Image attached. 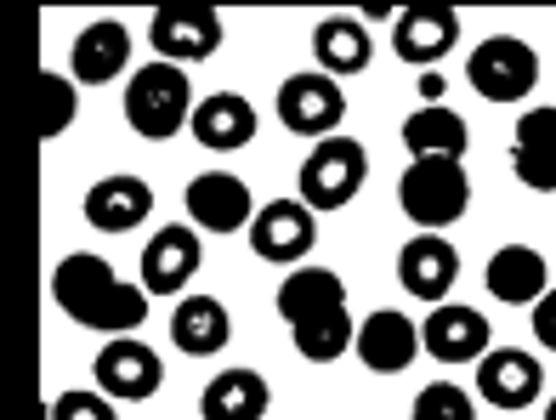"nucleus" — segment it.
Segmentation results:
<instances>
[{
    "label": "nucleus",
    "mask_w": 556,
    "mask_h": 420,
    "mask_svg": "<svg viewBox=\"0 0 556 420\" xmlns=\"http://www.w3.org/2000/svg\"><path fill=\"white\" fill-rule=\"evenodd\" d=\"M278 318L290 324V341L307 364H336L358 341L336 267H290V279L278 284Z\"/></svg>",
    "instance_id": "1"
},
{
    "label": "nucleus",
    "mask_w": 556,
    "mask_h": 420,
    "mask_svg": "<svg viewBox=\"0 0 556 420\" xmlns=\"http://www.w3.org/2000/svg\"><path fill=\"white\" fill-rule=\"evenodd\" d=\"M52 302L74 318V324H86L97 335H131V330H142L154 295H148L142 284H125L103 256L74 251L52 273Z\"/></svg>",
    "instance_id": "2"
},
{
    "label": "nucleus",
    "mask_w": 556,
    "mask_h": 420,
    "mask_svg": "<svg viewBox=\"0 0 556 420\" xmlns=\"http://www.w3.org/2000/svg\"><path fill=\"white\" fill-rule=\"evenodd\" d=\"M193 86H188V68L176 63H142L125 86V119L131 131L148 142H170L176 131L193 126Z\"/></svg>",
    "instance_id": "3"
},
{
    "label": "nucleus",
    "mask_w": 556,
    "mask_h": 420,
    "mask_svg": "<svg viewBox=\"0 0 556 420\" xmlns=\"http://www.w3.org/2000/svg\"><path fill=\"white\" fill-rule=\"evenodd\" d=\"M397 205L420 233L454 228L471 205L466 160H409V170H403V182H397Z\"/></svg>",
    "instance_id": "4"
},
{
    "label": "nucleus",
    "mask_w": 556,
    "mask_h": 420,
    "mask_svg": "<svg viewBox=\"0 0 556 420\" xmlns=\"http://www.w3.org/2000/svg\"><path fill=\"white\" fill-rule=\"evenodd\" d=\"M369 182V148L358 137H324L307 160H301V205L307 211H346Z\"/></svg>",
    "instance_id": "5"
},
{
    "label": "nucleus",
    "mask_w": 556,
    "mask_h": 420,
    "mask_svg": "<svg viewBox=\"0 0 556 420\" xmlns=\"http://www.w3.org/2000/svg\"><path fill=\"white\" fill-rule=\"evenodd\" d=\"M466 80L483 103H522V97L540 86V58H534V46L517 40V35H489V40L471 46Z\"/></svg>",
    "instance_id": "6"
},
{
    "label": "nucleus",
    "mask_w": 556,
    "mask_h": 420,
    "mask_svg": "<svg viewBox=\"0 0 556 420\" xmlns=\"http://www.w3.org/2000/svg\"><path fill=\"white\" fill-rule=\"evenodd\" d=\"M278 119H285V131L295 137H341V119H346V97H341V80L330 74H290L285 86H278Z\"/></svg>",
    "instance_id": "7"
},
{
    "label": "nucleus",
    "mask_w": 556,
    "mask_h": 420,
    "mask_svg": "<svg viewBox=\"0 0 556 420\" xmlns=\"http://www.w3.org/2000/svg\"><path fill=\"white\" fill-rule=\"evenodd\" d=\"M222 12L216 7H160L148 17V40H154L160 63H205L222 52Z\"/></svg>",
    "instance_id": "8"
},
{
    "label": "nucleus",
    "mask_w": 556,
    "mask_h": 420,
    "mask_svg": "<svg viewBox=\"0 0 556 420\" xmlns=\"http://www.w3.org/2000/svg\"><path fill=\"white\" fill-rule=\"evenodd\" d=\"M91 376H97V392H109V398H119V404H142V398H154V392L165 386V364H160V353L148 347V341L114 335L109 347L97 353Z\"/></svg>",
    "instance_id": "9"
},
{
    "label": "nucleus",
    "mask_w": 556,
    "mask_h": 420,
    "mask_svg": "<svg viewBox=\"0 0 556 420\" xmlns=\"http://www.w3.org/2000/svg\"><path fill=\"white\" fill-rule=\"evenodd\" d=\"M182 200H188L193 228H205V233H239L256 221V193L233 170H199Z\"/></svg>",
    "instance_id": "10"
},
{
    "label": "nucleus",
    "mask_w": 556,
    "mask_h": 420,
    "mask_svg": "<svg viewBox=\"0 0 556 420\" xmlns=\"http://www.w3.org/2000/svg\"><path fill=\"white\" fill-rule=\"evenodd\" d=\"M313 244H318V221L301 200H273V205L256 211V221H250V251H256L262 262H273V267L307 262Z\"/></svg>",
    "instance_id": "11"
},
{
    "label": "nucleus",
    "mask_w": 556,
    "mask_h": 420,
    "mask_svg": "<svg viewBox=\"0 0 556 420\" xmlns=\"http://www.w3.org/2000/svg\"><path fill=\"white\" fill-rule=\"evenodd\" d=\"M352 353L364 358L369 376H403V369L420 358V324L409 313H397V307H375L358 324Z\"/></svg>",
    "instance_id": "12"
},
{
    "label": "nucleus",
    "mask_w": 556,
    "mask_h": 420,
    "mask_svg": "<svg viewBox=\"0 0 556 420\" xmlns=\"http://www.w3.org/2000/svg\"><path fill=\"white\" fill-rule=\"evenodd\" d=\"M199 262H205V244H199V228H188V221H170V228H160L154 239L142 244V290L148 295H176L188 290Z\"/></svg>",
    "instance_id": "13"
},
{
    "label": "nucleus",
    "mask_w": 556,
    "mask_h": 420,
    "mask_svg": "<svg viewBox=\"0 0 556 420\" xmlns=\"http://www.w3.org/2000/svg\"><path fill=\"white\" fill-rule=\"evenodd\" d=\"M420 347L432 353L438 364H477L489 347H494V330H489V318L477 313V307H460V302H443L426 313V324H420Z\"/></svg>",
    "instance_id": "14"
},
{
    "label": "nucleus",
    "mask_w": 556,
    "mask_h": 420,
    "mask_svg": "<svg viewBox=\"0 0 556 420\" xmlns=\"http://www.w3.org/2000/svg\"><path fill=\"white\" fill-rule=\"evenodd\" d=\"M545 392V369L534 353H517V347H489L477 358V398L494 404V409H528Z\"/></svg>",
    "instance_id": "15"
},
{
    "label": "nucleus",
    "mask_w": 556,
    "mask_h": 420,
    "mask_svg": "<svg viewBox=\"0 0 556 420\" xmlns=\"http://www.w3.org/2000/svg\"><path fill=\"white\" fill-rule=\"evenodd\" d=\"M454 279H460V256H454V244L443 233H415L409 244L397 251V284L415 295V302H432L443 307Z\"/></svg>",
    "instance_id": "16"
},
{
    "label": "nucleus",
    "mask_w": 556,
    "mask_h": 420,
    "mask_svg": "<svg viewBox=\"0 0 556 420\" xmlns=\"http://www.w3.org/2000/svg\"><path fill=\"white\" fill-rule=\"evenodd\" d=\"M454 46H460V12L454 7H409L392 23V52L415 68L443 63Z\"/></svg>",
    "instance_id": "17"
},
{
    "label": "nucleus",
    "mask_w": 556,
    "mask_h": 420,
    "mask_svg": "<svg viewBox=\"0 0 556 420\" xmlns=\"http://www.w3.org/2000/svg\"><path fill=\"white\" fill-rule=\"evenodd\" d=\"M125 63H131V29H125L119 17L86 23L68 46V68L80 86H109L114 74H125Z\"/></svg>",
    "instance_id": "18"
},
{
    "label": "nucleus",
    "mask_w": 556,
    "mask_h": 420,
    "mask_svg": "<svg viewBox=\"0 0 556 420\" xmlns=\"http://www.w3.org/2000/svg\"><path fill=\"white\" fill-rule=\"evenodd\" d=\"M148 211H154V188L131 177V170H114V177L91 182L86 193V221L97 233H131L148 221Z\"/></svg>",
    "instance_id": "19"
},
{
    "label": "nucleus",
    "mask_w": 556,
    "mask_h": 420,
    "mask_svg": "<svg viewBox=\"0 0 556 420\" xmlns=\"http://www.w3.org/2000/svg\"><path fill=\"white\" fill-rule=\"evenodd\" d=\"M483 284H489L494 302H505V307H534L540 295L551 290V262L534 251V244H505V251L489 256Z\"/></svg>",
    "instance_id": "20"
},
{
    "label": "nucleus",
    "mask_w": 556,
    "mask_h": 420,
    "mask_svg": "<svg viewBox=\"0 0 556 420\" xmlns=\"http://www.w3.org/2000/svg\"><path fill=\"white\" fill-rule=\"evenodd\" d=\"M188 131L199 137V148H211V154H239V148L256 137V109H250V97H239V91H211V97H199Z\"/></svg>",
    "instance_id": "21"
},
{
    "label": "nucleus",
    "mask_w": 556,
    "mask_h": 420,
    "mask_svg": "<svg viewBox=\"0 0 556 420\" xmlns=\"http://www.w3.org/2000/svg\"><path fill=\"white\" fill-rule=\"evenodd\" d=\"M511 170H517L522 188L556 193V109H528V114L517 119Z\"/></svg>",
    "instance_id": "22"
},
{
    "label": "nucleus",
    "mask_w": 556,
    "mask_h": 420,
    "mask_svg": "<svg viewBox=\"0 0 556 420\" xmlns=\"http://www.w3.org/2000/svg\"><path fill=\"white\" fill-rule=\"evenodd\" d=\"M170 341H176V353H188V358H211L233 341V318H227V307L216 302V295L193 290L170 313Z\"/></svg>",
    "instance_id": "23"
},
{
    "label": "nucleus",
    "mask_w": 556,
    "mask_h": 420,
    "mask_svg": "<svg viewBox=\"0 0 556 420\" xmlns=\"http://www.w3.org/2000/svg\"><path fill=\"white\" fill-rule=\"evenodd\" d=\"M267 409H273V386L256 369H222L199 392V415L205 420H267Z\"/></svg>",
    "instance_id": "24"
},
{
    "label": "nucleus",
    "mask_w": 556,
    "mask_h": 420,
    "mask_svg": "<svg viewBox=\"0 0 556 420\" xmlns=\"http://www.w3.org/2000/svg\"><path fill=\"white\" fill-rule=\"evenodd\" d=\"M466 142H471V126L460 109H443V103H426L403 119V148L415 160H466Z\"/></svg>",
    "instance_id": "25"
},
{
    "label": "nucleus",
    "mask_w": 556,
    "mask_h": 420,
    "mask_svg": "<svg viewBox=\"0 0 556 420\" xmlns=\"http://www.w3.org/2000/svg\"><path fill=\"white\" fill-rule=\"evenodd\" d=\"M375 58V40L358 17H324L313 29V63L330 80H346V74H364Z\"/></svg>",
    "instance_id": "26"
},
{
    "label": "nucleus",
    "mask_w": 556,
    "mask_h": 420,
    "mask_svg": "<svg viewBox=\"0 0 556 420\" xmlns=\"http://www.w3.org/2000/svg\"><path fill=\"white\" fill-rule=\"evenodd\" d=\"M415 420H477V404H471V392L466 386H454V381H432L415 398Z\"/></svg>",
    "instance_id": "27"
},
{
    "label": "nucleus",
    "mask_w": 556,
    "mask_h": 420,
    "mask_svg": "<svg viewBox=\"0 0 556 420\" xmlns=\"http://www.w3.org/2000/svg\"><path fill=\"white\" fill-rule=\"evenodd\" d=\"M35 91H40V137L68 131V119H74V86L63 80V74H40Z\"/></svg>",
    "instance_id": "28"
},
{
    "label": "nucleus",
    "mask_w": 556,
    "mask_h": 420,
    "mask_svg": "<svg viewBox=\"0 0 556 420\" xmlns=\"http://www.w3.org/2000/svg\"><path fill=\"white\" fill-rule=\"evenodd\" d=\"M52 420H119L109 392H63L52 398Z\"/></svg>",
    "instance_id": "29"
},
{
    "label": "nucleus",
    "mask_w": 556,
    "mask_h": 420,
    "mask_svg": "<svg viewBox=\"0 0 556 420\" xmlns=\"http://www.w3.org/2000/svg\"><path fill=\"white\" fill-rule=\"evenodd\" d=\"M534 335H540L545 353H556V290H545L534 302Z\"/></svg>",
    "instance_id": "30"
},
{
    "label": "nucleus",
    "mask_w": 556,
    "mask_h": 420,
    "mask_svg": "<svg viewBox=\"0 0 556 420\" xmlns=\"http://www.w3.org/2000/svg\"><path fill=\"white\" fill-rule=\"evenodd\" d=\"M545 420H556V398H551V404H545Z\"/></svg>",
    "instance_id": "31"
}]
</instances>
